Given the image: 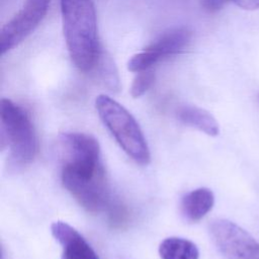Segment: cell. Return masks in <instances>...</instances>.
<instances>
[{
    "label": "cell",
    "mask_w": 259,
    "mask_h": 259,
    "mask_svg": "<svg viewBox=\"0 0 259 259\" xmlns=\"http://www.w3.org/2000/svg\"><path fill=\"white\" fill-rule=\"evenodd\" d=\"M97 65L100 66L99 74L105 86L111 91H118L119 78L111 58L101 53Z\"/></svg>",
    "instance_id": "cell-12"
},
{
    "label": "cell",
    "mask_w": 259,
    "mask_h": 259,
    "mask_svg": "<svg viewBox=\"0 0 259 259\" xmlns=\"http://www.w3.org/2000/svg\"><path fill=\"white\" fill-rule=\"evenodd\" d=\"M213 204V192L209 188L199 187L183 196L181 201V211L188 222L195 223L208 213Z\"/></svg>",
    "instance_id": "cell-9"
},
{
    "label": "cell",
    "mask_w": 259,
    "mask_h": 259,
    "mask_svg": "<svg viewBox=\"0 0 259 259\" xmlns=\"http://www.w3.org/2000/svg\"><path fill=\"white\" fill-rule=\"evenodd\" d=\"M106 210L108 211L109 222L113 227H120L126 223L128 213L122 204L118 202H111Z\"/></svg>",
    "instance_id": "cell-15"
},
{
    "label": "cell",
    "mask_w": 259,
    "mask_h": 259,
    "mask_svg": "<svg viewBox=\"0 0 259 259\" xmlns=\"http://www.w3.org/2000/svg\"><path fill=\"white\" fill-rule=\"evenodd\" d=\"M177 117L182 123L194 127L207 136L215 137L220 133V126L214 116L201 107L183 105L177 110Z\"/></svg>",
    "instance_id": "cell-10"
},
{
    "label": "cell",
    "mask_w": 259,
    "mask_h": 259,
    "mask_svg": "<svg viewBox=\"0 0 259 259\" xmlns=\"http://www.w3.org/2000/svg\"><path fill=\"white\" fill-rule=\"evenodd\" d=\"M52 0H25L19 11L2 27L0 54L4 55L30 34L46 16Z\"/></svg>",
    "instance_id": "cell-6"
},
{
    "label": "cell",
    "mask_w": 259,
    "mask_h": 259,
    "mask_svg": "<svg viewBox=\"0 0 259 259\" xmlns=\"http://www.w3.org/2000/svg\"><path fill=\"white\" fill-rule=\"evenodd\" d=\"M51 232L62 246L61 259H99L84 237L68 223L54 222L51 225Z\"/></svg>",
    "instance_id": "cell-8"
},
{
    "label": "cell",
    "mask_w": 259,
    "mask_h": 259,
    "mask_svg": "<svg viewBox=\"0 0 259 259\" xmlns=\"http://www.w3.org/2000/svg\"><path fill=\"white\" fill-rule=\"evenodd\" d=\"M154 81L155 75L151 69L137 73L131 86V95L134 98L144 95L151 88Z\"/></svg>",
    "instance_id": "cell-13"
},
{
    "label": "cell",
    "mask_w": 259,
    "mask_h": 259,
    "mask_svg": "<svg viewBox=\"0 0 259 259\" xmlns=\"http://www.w3.org/2000/svg\"><path fill=\"white\" fill-rule=\"evenodd\" d=\"M1 144L7 146L12 161L25 165L33 161L38 151L36 133L28 112L10 99L0 102Z\"/></svg>",
    "instance_id": "cell-4"
},
{
    "label": "cell",
    "mask_w": 259,
    "mask_h": 259,
    "mask_svg": "<svg viewBox=\"0 0 259 259\" xmlns=\"http://www.w3.org/2000/svg\"><path fill=\"white\" fill-rule=\"evenodd\" d=\"M228 1L234 2L245 10H256L259 8V0H200V3L206 11L215 12L222 9Z\"/></svg>",
    "instance_id": "cell-14"
},
{
    "label": "cell",
    "mask_w": 259,
    "mask_h": 259,
    "mask_svg": "<svg viewBox=\"0 0 259 259\" xmlns=\"http://www.w3.org/2000/svg\"><path fill=\"white\" fill-rule=\"evenodd\" d=\"M95 107L100 119L120 148L137 163L148 165L151 160L150 149L138 121L132 113L105 94L96 97Z\"/></svg>",
    "instance_id": "cell-3"
},
{
    "label": "cell",
    "mask_w": 259,
    "mask_h": 259,
    "mask_svg": "<svg viewBox=\"0 0 259 259\" xmlns=\"http://www.w3.org/2000/svg\"><path fill=\"white\" fill-rule=\"evenodd\" d=\"M64 36L74 65L82 72L97 66L101 51L92 0H61Z\"/></svg>",
    "instance_id": "cell-2"
},
{
    "label": "cell",
    "mask_w": 259,
    "mask_h": 259,
    "mask_svg": "<svg viewBox=\"0 0 259 259\" xmlns=\"http://www.w3.org/2000/svg\"><path fill=\"white\" fill-rule=\"evenodd\" d=\"M161 259H198L197 246L185 238L168 237L159 246Z\"/></svg>",
    "instance_id": "cell-11"
},
{
    "label": "cell",
    "mask_w": 259,
    "mask_h": 259,
    "mask_svg": "<svg viewBox=\"0 0 259 259\" xmlns=\"http://www.w3.org/2000/svg\"><path fill=\"white\" fill-rule=\"evenodd\" d=\"M58 147L63 186L87 211L107 209L112 201L96 139L83 133H63Z\"/></svg>",
    "instance_id": "cell-1"
},
{
    "label": "cell",
    "mask_w": 259,
    "mask_h": 259,
    "mask_svg": "<svg viewBox=\"0 0 259 259\" xmlns=\"http://www.w3.org/2000/svg\"><path fill=\"white\" fill-rule=\"evenodd\" d=\"M209 234L223 259H259V243L234 222L213 220Z\"/></svg>",
    "instance_id": "cell-5"
},
{
    "label": "cell",
    "mask_w": 259,
    "mask_h": 259,
    "mask_svg": "<svg viewBox=\"0 0 259 259\" xmlns=\"http://www.w3.org/2000/svg\"><path fill=\"white\" fill-rule=\"evenodd\" d=\"M190 38L191 32L185 27L170 29L162 33L143 51L135 54L127 63V69L134 73L150 70L162 59L182 51Z\"/></svg>",
    "instance_id": "cell-7"
}]
</instances>
